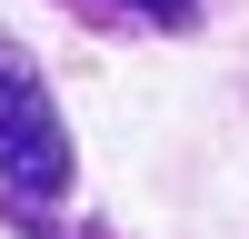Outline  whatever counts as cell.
Wrapping results in <instances>:
<instances>
[{"mask_svg": "<svg viewBox=\"0 0 249 239\" xmlns=\"http://www.w3.org/2000/svg\"><path fill=\"white\" fill-rule=\"evenodd\" d=\"M70 130H60V110H50V80H40V60L20 50L10 30H0V199L10 209H60L70 199Z\"/></svg>", "mask_w": 249, "mask_h": 239, "instance_id": "cell-1", "label": "cell"}, {"mask_svg": "<svg viewBox=\"0 0 249 239\" xmlns=\"http://www.w3.org/2000/svg\"><path fill=\"white\" fill-rule=\"evenodd\" d=\"M80 30H110V40H179L199 30V0H60Z\"/></svg>", "mask_w": 249, "mask_h": 239, "instance_id": "cell-2", "label": "cell"}]
</instances>
